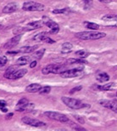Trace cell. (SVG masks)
<instances>
[{
  "label": "cell",
  "instance_id": "1",
  "mask_svg": "<svg viewBox=\"0 0 117 131\" xmlns=\"http://www.w3.org/2000/svg\"><path fill=\"white\" fill-rule=\"evenodd\" d=\"M76 37L81 40H98L106 37V33L101 32H82L76 33Z\"/></svg>",
  "mask_w": 117,
  "mask_h": 131
},
{
  "label": "cell",
  "instance_id": "2",
  "mask_svg": "<svg viewBox=\"0 0 117 131\" xmlns=\"http://www.w3.org/2000/svg\"><path fill=\"white\" fill-rule=\"evenodd\" d=\"M61 100L63 101V103H64L66 106L70 107L71 109H75V110L83 108V107L86 106V105H85L84 103H82L81 100H76V99H74V98L63 96L62 98H61Z\"/></svg>",
  "mask_w": 117,
  "mask_h": 131
},
{
  "label": "cell",
  "instance_id": "3",
  "mask_svg": "<svg viewBox=\"0 0 117 131\" xmlns=\"http://www.w3.org/2000/svg\"><path fill=\"white\" fill-rule=\"evenodd\" d=\"M22 9L25 11H43L45 9V6L37 2L29 1L24 3Z\"/></svg>",
  "mask_w": 117,
  "mask_h": 131
},
{
  "label": "cell",
  "instance_id": "4",
  "mask_svg": "<svg viewBox=\"0 0 117 131\" xmlns=\"http://www.w3.org/2000/svg\"><path fill=\"white\" fill-rule=\"evenodd\" d=\"M44 115L47 117V118H48L49 119H52V120H55V121H59V122H60V123H68L69 122L68 117L65 116V114H62V113L49 111V112H45Z\"/></svg>",
  "mask_w": 117,
  "mask_h": 131
},
{
  "label": "cell",
  "instance_id": "5",
  "mask_svg": "<svg viewBox=\"0 0 117 131\" xmlns=\"http://www.w3.org/2000/svg\"><path fill=\"white\" fill-rule=\"evenodd\" d=\"M83 67H76L72 69H67L66 71L60 74L61 77L63 78H70V77H79L82 73Z\"/></svg>",
  "mask_w": 117,
  "mask_h": 131
},
{
  "label": "cell",
  "instance_id": "6",
  "mask_svg": "<svg viewBox=\"0 0 117 131\" xmlns=\"http://www.w3.org/2000/svg\"><path fill=\"white\" fill-rule=\"evenodd\" d=\"M21 122L24 124L29 125V126H32V127H43L46 125V124L43 122H42L40 120H37L36 118H31L29 117H24L21 118Z\"/></svg>",
  "mask_w": 117,
  "mask_h": 131
},
{
  "label": "cell",
  "instance_id": "7",
  "mask_svg": "<svg viewBox=\"0 0 117 131\" xmlns=\"http://www.w3.org/2000/svg\"><path fill=\"white\" fill-rule=\"evenodd\" d=\"M21 38V35H15V37H13L11 39H9V40L3 45V47H4V49H13L14 47H15L18 43H19Z\"/></svg>",
  "mask_w": 117,
  "mask_h": 131
},
{
  "label": "cell",
  "instance_id": "8",
  "mask_svg": "<svg viewBox=\"0 0 117 131\" xmlns=\"http://www.w3.org/2000/svg\"><path fill=\"white\" fill-rule=\"evenodd\" d=\"M28 105H29V100L26 98H22L18 101L16 106H15V110L18 111V112H23V111L26 110Z\"/></svg>",
  "mask_w": 117,
  "mask_h": 131
},
{
  "label": "cell",
  "instance_id": "9",
  "mask_svg": "<svg viewBox=\"0 0 117 131\" xmlns=\"http://www.w3.org/2000/svg\"><path fill=\"white\" fill-rule=\"evenodd\" d=\"M100 104L103 106L106 107V108L110 109V110L113 111L114 112L117 113V104L114 101H110V100H101Z\"/></svg>",
  "mask_w": 117,
  "mask_h": 131
},
{
  "label": "cell",
  "instance_id": "10",
  "mask_svg": "<svg viewBox=\"0 0 117 131\" xmlns=\"http://www.w3.org/2000/svg\"><path fill=\"white\" fill-rule=\"evenodd\" d=\"M68 69V66L65 64H54L52 72L53 74H61L62 72H64Z\"/></svg>",
  "mask_w": 117,
  "mask_h": 131
},
{
  "label": "cell",
  "instance_id": "11",
  "mask_svg": "<svg viewBox=\"0 0 117 131\" xmlns=\"http://www.w3.org/2000/svg\"><path fill=\"white\" fill-rule=\"evenodd\" d=\"M18 9V4L16 3H9L7 5L4 6L3 9V14H11L15 12Z\"/></svg>",
  "mask_w": 117,
  "mask_h": 131
},
{
  "label": "cell",
  "instance_id": "12",
  "mask_svg": "<svg viewBox=\"0 0 117 131\" xmlns=\"http://www.w3.org/2000/svg\"><path fill=\"white\" fill-rule=\"evenodd\" d=\"M42 86L39 83H31V84L28 85L25 88V91L28 93H37V92H39Z\"/></svg>",
  "mask_w": 117,
  "mask_h": 131
},
{
  "label": "cell",
  "instance_id": "13",
  "mask_svg": "<svg viewBox=\"0 0 117 131\" xmlns=\"http://www.w3.org/2000/svg\"><path fill=\"white\" fill-rule=\"evenodd\" d=\"M18 69V67L16 66H11L8 67L7 70L5 71L4 74H3V77H5V78H8V79H11L12 76H13V74L15 73V71H16Z\"/></svg>",
  "mask_w": 117,
  "mask_h": 131
},
{
  "label": "cell",
  "instance_id": "14",
  "mask_svg": "<svg viewBox=\"0 0 117 131\" xmlns=\"http://www.w3.org/2000/svg\"><path fill=\"white\" fill-rule=\"evenodd\" d=\"M27 73V70L26 69H17L16 71H15V73L13 74L11 79H19L21 78L22 77L25 76Z\"/></svg>",
  "mask_w": 117,
  "mask_h": 131
},
{
  "label": "cell",
  "instance_id": "15",
  "mask_svg": "<svg viewBox=\"0 0 117 131\" xmlns=\"http://www.w3.org/2000/svg\"><path fill=\"white\" fill-rule=\"evenodd\" d=\"M96 79L99 83H104L110 80V76L106 72H99L98 74H97Z\"/></svg>",
  "mask_w": 117,
  "mask_h": 131
},
{
  "label": "cell",
  "instance_id": "16",
  "mask_svg": "<svg viewBox=\"0 0 117 131\" xmlns=\"http://www.w3.org/2000/svg\"><path fill=\"white\" fill-rule=\"evenodd\" d=\"M31 30H34L32 27H17V28L14 29L13 31V33L15 35H21L23 33H26V32H29V31H31Z\"/></svg>",
  "mask_w": 117,
  "mask_h": 131
},
{
  "label": "cell",
  "instance_id": "17",
  "mask_svg": "<svg viewBox=\"0 0 117 131\" xmlns=\"http://www.w3.org/2000/svg\"><path fill=\"white\" fill-rule=\"evenodd\" d=\"M38 46L37 45H34V46H25V47H21L20 49L19 52L21 53H31L34 52L36 50V49H37Z\"/></svg>",
  "mask_w": 117,
  "mask_h": 131
},
{
  "label": "cell",
  "instance_id": "18",
  "mask_svg": "<svg viewBox=\"0 0 117 131\" xmlns=\"http://www.w3.org/2000/svg\"><path fill=\"white\" fill-rule=\"evenodd\" d=\"M72 48H73L72 43L67 42V43H65L64 44L62 45V50H61V52L64 54L70 53L71 52V50H72Z\"/></svg>",
  "mask_w": 117,
  "mask_h": 131
},
{
  "label": "cell",
  "instance_id": "19",
  "mask_svg": "<svg viewBox=\"0 0 117 131\" xmlns=\"http://www.w3.org/2000/svg\"><path fill=\"white\" fill-rule=\"evenodd\" d=\"M30 57L29 56H21L17 60L16 64L17 66H25L29 62Z\"/></svg>",
  "mask_w": 117,
  "mask_h": 131
},
{
  "label": "cell",
  "instance_id": "20",
  "mask_svg": "<svg viewBox=\"0 0 117 131\" xmlns=\"http://www.w3.org/2000/svg\"><path fill=\"white\" fill-rule=\"evenodd\" d=\"M89 54H90L89 53V51L86 50V49H81V50H79V51H76V56H78L80 59H85L88 56Z\"/></svg>",
  "mask_w": 117,
  "mask_h": 131
},
{
  "label": "cell",
  "instance_id": "21",
  "mask_svg": "<svg viewBox=\"0 0 117 131\" xmlns=\"http://www.w3.org/2000/svg\"><path fill=\"white\" fill-rule=\"evenodd\" d=\"M114 86H115L114 83H105V84H104V85H98V89L101 91H107V90H110V89H112Z\"/></svg>",
  "mask_w": 117,
  "mask_h": 131
},
{
  "label": "cell",
  "instance_id": "22",
  "mask_svg": "<svg viewBox=\"0 0 117 131\" xmlns=\"http://www.w3.org/2000/svg\"><path fill=\"white\" fill-rule=\"evenodd\" d=\"M47 33L46 32H42V33H37V35H35L33 37V40L35 41H43L45 39V37H47Z\"/></svg>",
  "mask_w": 117,
  "mask_h": 131
},
{
  "label": "cell",
  "instance_id": "23",
  "mask_svg": "<svg viewBox=\"0 0 117 131\" xmlns=\"http://www.w3.org/2000/svg\"><path fill=\"white\" fill-rule=\"evenodd\" d=\"M44 53H45V49H38V50L35 51V52L32 54L31 57H32V58H35V59H41L42 57L43 56Z\"/></svg>",
  "mask_w": 117,
  "mask_h": 131
},
{
  "label": "cell",
  "instance_id": "24",
  "mask_svg": "<svg viewBox=\"0 0 117 131\" xmlns=\"http://www.w3.org/2000/svg\"><path fill=\"white\" fill-rule=\"evenodd\" d=\"M43 21H32V22L29 23L28 26L31 27H32L33 29H37V28H40V27H43Z\"/></svg>",
  "mask_w": 117,
  "mask_h": 131
},
{
  "label": "cell",
  "instance_id": "25",
  "mask_svg": "<svg viewBox=\"0 0 117 131\" xmlns=\"http://www.w3.org/2000/svg\"><path fill=\"white\" fill-rule=\"evenodd\" d=\"M53 66H54V64H49V65L46 66L45 67H43V70H42L43 74V75H47V74H49V73H51L52 72Z\"/></svg>",
  "mask_w": 117,
  "mask_h": 131
},
{
  "label": "cell",
  "instance_id": "26",
  "mask_svg": "<svg viewBox=\"0 0 117 131\" xmlns=\"http://www.w3.org/2000/svg\"><path fill=\"white\" fill-rule=\"evenodd\" d=\"M84 25L86 26V27L88 29H91V30H98V29H99V26H98V24H96V23L85 21Z\"/></svg>",
  "mask_w": 117,
  "mask_h": 131
},
{
  "label": "cell",
  "instance_id": "27",
  "mask_svg": "<svg viewBox=\"0 0 117 131\" xmlns=\"http://www.w3.org/2000/svg\"><path fill=\"white\" fill-rule=\"evenodd\" d=\"M53 14H64V15H67L70 13V9L67 8H64V9H56L53 10Z\"/></svg>",
  "mask_w": 117,
  "mask_h": 131
},
{
  "label": "cell",
  "instance_id": "28",
  "mask_svg": "<svg viewBox=\"0 0 117 131\" xmlns=\"http://www.w3.org/2000/svg\"><path fill=\"white\" fill-rule=\"evenodd\" d=\"M7 62H8L7 57L2 55V56L0 57V69L3 68V67L6 66V64H7Z\"/></svg>",
  "mask_w": 117,
  "mask_h": 131
},
{
  "label": "cell",
  "instance_id": "29",
  "mask_svg": "<svg viewBox=\"0 0 117 131\" xmlns=\"http://www.w3.org/2000/svg\"><path fill=\"white\" fill-rule=\"evenodd\" d=\"M51 91V88L49 86H45V87H42L39 90V93L42 95H46V94H48L49 92Z\"/></svg>",
  "mask_w": 117,
  "mask_h": 131
},
{
  "label": "cell",
  "instance_id": "30",
  "mask_svg": "<svg viewBox=\"0 0 117 131\" xmlns=\"http://www.w3.org/2000/svg\"><path fill=\"white\" fill-rule=\"evenodd\" d=\"M70 127L73 129V130H86L84 128L81 127L79 124H75V123H71V124H70Z\"/></svg>",
  "mask_w": 117,
  "mask_h": 131
},
{
  "label": "cell",
  "instance_id": "31",
  "mask_svg": "<svg viewBox=\"0 0 117 131\" xmlns=\"http://www.w3.org/2000/svg\"><path fill=\"white\" fill-rule=\"evenodd\" d=\"M82 86H76V87H75V88L71 89V90L70 91V94H74V93H76V92H78V91L82 90Z\"/></svg>",
  "mask_w": 117,
  "mask_h": 131
},
{
  "label": "cell",
  "instance_id": "32",
  "mask_svg": "<svg viewBox=\"0 0 117 131\" xmlns=\"http://www.w3.org/2000/svg\"><path fill=\"white\" fill-rule=\"evenodd\" d=\"M75 118L76 119L77 121L79 122V124H83L85 123V121H84V119H83L82 117H80V116H77V115H75Z\"/></svg>",
  "mask_w": 117,
  "mask_h": 131
},
{
  "label": "cell",
  "instance_id": "33",
  "mask_svg": "<svg viewBox=\"0 0 117 131\" xmlns=\"http://www.w3.org/2000/svg\"><path fill=\"white\" fill-rule=\"evenodd\" d=\"M83 3L86 4V6H88V7H91V5L93 4V2H94V0H82ZM85 6V7H86Z\"/></svg>",
  "mask_w": 117,
  "mask_h": 131
},
{
  "label": "cell",
  "instance_id": "34",
  "mask_svg": "<svg viewBox=\"0 0 117 131\" xmlns=\"http://www.w3.org/2000/svg\"><path fill=\"white\" fill-rule=\"evenodd\" d=\"M59 31V27H54V28H52L49 31V33H51V34H54V33H57Z\"/></svg>",
  "mask_w": 117,
  "mask_h": 131
},
{
  "label": "cell",
  "instance_id": "35",
  "mask_svg": "<svg viewBox=\"0 0 117 131\" xmlns=\"http://www.w3.org/2000/svg\"><path fill=\"white\" fill-rule=\"evenodd\" d=\"M43 41H44L45 43H55V41L53 40V39H51L49 37H45V39H44Z\"/></svg>",
  "mask_w": 117,
  "mask_h": 131
},
{
  "label": "cell",
  "instance_id": "36",
  "mask_svg": "<svg viewBox=\"0 0 117 131\" xmlns=\"http://www.w3.org/2000/svg\"><path fill=\"white\" fill-rule=\"evenodd\" d=\"M7 106V103H6V101L1 100H0V109L1 108H3V107H6Z\"/></svg>",
  "mask_w": 117,
  "mask_h": 131
},
{
  "label": "cell",
  "instance_id": "37",
  "mask_svg": "<svg viewBox=\"0 0 117 131\" xmlns=\"http://www.w3.org/2000/svg\"><path fill=\"white\" fill-rule=\"evenodd\" d=\"M36 66H37V61H31V64H30V67H31V68H33V67H35Z\"/></svg>",
  "mask_w": 117,
  "mask_h": 131
},
{
  "label": "cell",
  "instance_id": "38",
  "mask_svg": "<svg viewBox=\"0 0 117 131\" xmlns=\"http://www.w3.org/2000/svg\"><path fill=\"white\" fill-rule=\"evenodd\" d=\"M13 115H14L13 113H9V114L6 116V118H7V119H10L12 117H13Z\"/></svg>",
  "mask_w": 117,
  "mask_h": 131
},
{
  "label": "cell",
  "instance_id": "39",
  "mask_svg": "<svg viewBox=\"0 0 117 131\" xmlns=\"http://www.w3.org/2000/svg\"><path fill=\"white\" fill-rule=\"evenodd\" d=\"M0 110H1L3 112H8V109L6 108V107H3V108H1V109H0Z\"/></svg>",
  "mask_w": 117,
  "mask_h": 131
},
{
  "label": "cell",
  "instance_id": "40",
  "mask_svg": "<svg viewBox=\"0 0 117 131\" xmlns=\"http://www.w3.org/2000/svg\"><path fill=\"white\" fill-rule=\"evenodd\" d=\"M99 1L102 2V3H110L111 0H99Z\"/></svg>",
  "mask_w": 117,
  "mask_h": 131
},
{
  "label": "cell",
  "instance_id": "41",
  "mask_svg": "<svg viewBox=\"0 0 117 131\" xmlns=\"http://www.w3.org/2000/svg\"><path fill=\"white\" fill-rule=\"evenodd\" d=\"M1 56H2V50L0 49V57H1Z\"/></svg>",
  "mask_w": 117,
  "mask_h": 131
},
{
  "label": "cell",
  "instance_id": "42",
  "mask_svg": "<svg viewBox=\"0 0 117 131\" xmlns=\"http://www.w3.org/2000/svg\"><path fill=\"white\" fill-rule=\"evenodd\" d=\"M2 28H3V26H2V25H0V30H1Z\"/></svg>",
  "mask_w": 117,
  "mask_h": 131
},
{
  "label": "cell",
  "instance_id": "43",
  "mask_svg": "<svg viewBox=\"0 0 117 131\" xmlns=\"http://www.w3.org/2000/svg\"><path fill=\"white\" fill-rule=\"evenodd\" d=\"M116 98H117V92H116Z\"/></svg>",
  "mask_w": 117,
  "mask_h": 131
}]
</instances>
